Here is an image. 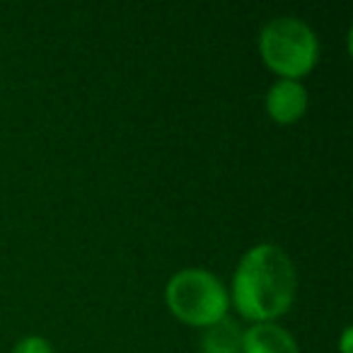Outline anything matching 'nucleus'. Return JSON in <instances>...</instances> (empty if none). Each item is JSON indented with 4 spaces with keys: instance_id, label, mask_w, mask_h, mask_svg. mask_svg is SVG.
<instances>
[{
    "instance_id": "obj_2",
    "label": "nucleus",
    "mask_w": 353,
    "mask_h": 353,
    "mask_svg": "<svg viewBox=\"0 0 353 353\" xmlns=\"http://www.w3.org/2000/svg\"><path fill=\"white\" fill-rule=\"evenodd\" d=\"M167 307L192 327H211L228 314L230 295L223 281L206 269L176 271L165 288Z\"/></svg>"
},
{
    "instance_id": "obj_8",
    "label": "nucleus",
    "mask_w": 353,
    "mask_h": 353,
    "mask_svg": "<svg viewBox=\"0 0 353 353\" xmlns=\"http://www.w3.org/2000/svg\"><path fill=\"white\" fill-rule=\"evenodd\" d=\"M351 336H353L351 327H346L341 334V353H351Z\"/></svg>"
},
{
    "instance_id": "obj_6",
    "label": "nucleus",
    "mask_w": 353,
    "mask_h": 353,
    "mask_svg": "<svg viewBox=\"0 0 353 353\" xmlns=\"http://www.w3.org/2000/svg\"><path fill=\"white\" fill-rule=\"evenodd\" d=\"M242 334L245 329L232 317H223L203 329L199 351L201 353H242Z\"/></svg>"
},
{
    "instance_id": "obj_7",
    "label": "nucleus",
    "mask_w": 353,
    "mask_h": 353,
    "mask_svg": "<svg viewBox=\"0 0 353 353\" xmlns=\"http://www.w3.org/2000/svg\"><path fill=\"white\" fill-rule=\"evenodd\" d=\"M12 353H54V348L44 336H25L15 343Z\"/></svg>"
},
{
    "instance_id": "obj_4",
    "label": "nucleus",
    "mask_w": 353,
    "mask_h": 353,
    "mask_svg": "<svg viewBox=\"0 0 353 353\" xmlns=\"http://www.w3.org/2000/svg\"><path fill=\"white\" fill-rule=\"evenodd\" d=\"M266 112L276 123H295L307 112V90L298 80H279L266 92Z\"/></svg>"
},
{
    "instance_id": "obj_1",
    "label": "nucleus",
    "mask_w": 353,
    "mask_h": 353,
    "mask_svg": "<svg viewBox=\"0 0 353 353\" xmlns=\"http://www.w3.org/2000/svg\"><path fill=\"white\" fill-rule=\"evenodd\" d=\"M298 279L290 256L276 245H256L242 254L232 276V303L242 317L274 322L295 300Z\"/></svg>"
},
{
    "instance_id": "obj_3",
    "label": "nucleus",
    "mask_w": 353,
    "mask_h": 353,
    "mask_svg": "<svg viewBox=\"0 0 353 353\" xmlns=\"http://www.w3.org/2000/svg\"><path fill=\"white\" fill-rule=\"evenodd\" d=\"M259 51L274 73L283 75V80H298L317 63L319 41L307 22L298 17H276L261 30Z\"/></svg>"
},
{
    "instance_id": "obj_5",
    "label": "nucleus",
    "mask_w": 353,
    "mask_h": 353,
    "mask_svg": "<svg viewBox=\"0 0 353 353\" xmlns=\"http://www.w3.org/2000/svg\"><path fill=\"white\" fill-rule=\"evenodd\" d=\"M242 353H300L288 329L274 322H256L242 334Z\"/></svg>"
}]
</instances>
